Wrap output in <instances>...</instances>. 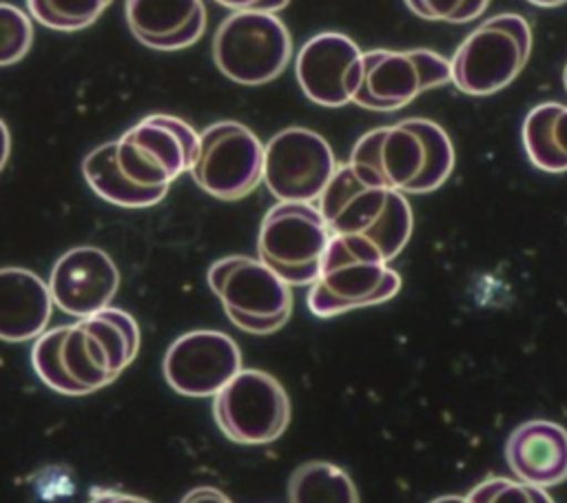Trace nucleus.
Returning a JSON list of instances; mask_svg holds the SVG:
<instances>
[{
  "label": "nucleus",
  "instance_id": "9d476101",
  "mask_svg": "<svg viewBox=\"0 0 567 503\" xmlns=\"http://www.w3.org/2000/svg\"><path fill=\"white\" fill-rule=\"evenodd\" d=\"M213 414L226 439L244 445H261L286 432L290 399L270 372L241 368L215 392Z\"/></svg>",
  "mask_w": 567,
  "mask_h": 503
},
{
  "label": "nucleus",
  "instance_id": "a878e982",
  "mask_svg": "<svg viewBox=\"0 0 567 503\" xmlns=\"http://www.w3.org/2000/svg\"><path fill=\"white\" fill-rule=\"evenodd\" d=\"M405 4L423 20L463 24L483 16L489 0H405Z\"/></svg>",
  "mask_w": 567,
  "mask_h": 503
},
{
  "label": "nucleus",
  "instance_id": "5701e85b",
  "mask_svg": "<svg viewBox=\"0 0 567 503\" xmlns=\"http://www.w3.org/2000/svg\"><path fill=\"white\" fill-rule=\"evenodd\" d=\"M113 0H27L35 22L53 31H80L93 24Z\"/></svg>",
  "mask_w": 567,
  "mask_h": 503
},
{
  "label": "nucleus",
  "instance_id": "aec40b11",
  "mask_svg": "<svg viewBox=\"0 0 567 503\" xmlns=\"http://www.w3.org/2000/svg\"><path fill=\"white\" fill-rule=\"evenodd\" d=\"M523 146L529 162L545 173H567V106L536 104L523 122Z\"/></svg>",
  "mask_w": 567,
  "mask_h": 503
},
{
  "label": "nucleus",
  "instance_id": "c756f323",
  "mask_svg": "<svg viewBox=\"0 0 567 503\" xmlns=\"http://www.w3.org/2000/svg\"><path fill=\"white\" fill-rule=\"evenodd\" d=\"M563 84H565V91H567V64H565V71H563Z\"/></svg>",
  "mask_w": 567,
  "mask_h": 503
},
{
  "label": "nucleus",
  "instance_id": "7ed1b4c3",
  "mask_svg": "<svg viewBox=\"0 0 567 503\" xmlns=\"http://www.w3.org/2000/svg\"><path fill=\"white\" fill-rule=\"evenodd\" d=\"M330 235L359 239L394 259L412 235V208L401 191L361 179L346 162L334 168L319 195Z\"/></svg>",
  "mask_w": 567,
  "mask_h": 503
},
{
  "label": "nucleus",
  "instance_id": "20e7f679",
  "mask_svg": "<svg viewBox=\"0 0 567 503\" xmlns=\"http://www.w3.org/2000/svg\"><path fill=\"white\" fill-rule=\"evenodd\" d=\"M399 290L401 277L379 250L359 239L330 235L306 304L317 317H334L388 301Z\"/></svg>",
  "mask_w": 567,
  "mask_h": 503
},
{
  "label": "nucleus",
  "instance_id": "6e6552de",
  "mask_svg": "<svg viewBox=\"0 0 567 503\" xmlns=\"http://www.w3.org/2000/svg\"><path fill=\"white\" fill-rule=\"evenodd\" d=\"M199 133L166 113H153L115 140V162L124 177L148 188H168L173 179L190 171Z\"/></svg>",
  "mask_w": 567,
  "mask_h": 503
},
{
  "label": "nucleus",
  "instance_id": "f257e3e1",
  "mask_svg": "<svg viewBox=\"0 0 567 503\" xmlns=\"http://www.w3.org/2000/svg\"><path fill=\"white\" fill-rule=\"evenodd\" d=\"M137 350V321L106 306L75 324L42 330L33 341L31 363L47 388L80 397L113 383Z\"/></svg>",
  "mask_w": 567,
  "mask_h": 503
},
{
  "label": "nucleus",
  "instance_id": "f03ea898",
  "mask_svg": "<svg viewBox=\"0 0 567 503\" xmlns=\"http://www.w3.org/2000/svg\"><path fill=\"white\" fill-rule=\"evenodd\" d=\"M348 164L370 184L401 193H430L450 177L454 146L436 122L408 117L363 133Z\"/></svg>",
  "mask_w": 567,
  "mask_h": 503
},
{
  "label": "nucleus",
  "instance_id": "4468645a",
  "mask_svg": "<svg viewBox=\"0 0 567 503\" xmlns=\"http://www.w3.org/2000/svg\"><path fill=\"white\" fill-rule=\"evenodd\" d=\"M162 370L175 392L184 397H215L241 370V352L226 332L190 330L168 346Z\"/></svg>",
  "mask_w": 567,
  "mask_h": 503
},
{
  "label": "nucleus",
  "instance_id": "2eb2a0df",
  "mask_svg": "<svg viewBox=\"0 0 567 503\" xmlns=\"http://www.w3.org/2000/svg\"><path fill=\"white\" fill-rule=\"evenodd\" d=\"M363 69V51L339 31H321L303 42L295 60V75L303 95L319 106L352 102Z\"/></svg>",
  "mask_w": 567,
  "mask_h": 503
},
{
  "label": "nucleus",
  "instance_id": "423d86ee",
  "mask_svg": "<svg viewBox=\"0 0 567 503\" xmlns=\"http://www.w3.org/2000/svg\"><path fill=\"white\" fill-rule=\"evenodd\" d=\"M208 286L219 297L228 319L250 335L279 330L292 312L290 286L261 259L221 257L208 268Z\"/></svg>",
  "mask_w": 567,
  "mask_h": 503
},
{
  "label": "nucleus",
  "instance_id": "39448f33",
  "mask_svg": "<svg viewBox=\"0 0 567 503\" xmlns=\"http://www.w3.org/2000/svg\"><path fill=\"white\" fill-rule=\"evenodd\" d=\"M529 53V22L518 13H498L461 42L450 62V80L467 95H489L516 80Z\"/></svg>",
  "mask_w": 567,
  "mask_h": 503
},
{
  "label": "nucleus",
  "instance_id": "b1692460",
  "mask_svg": "<svg viewBox=\"0 0 567 503\" xmlns=\"http://www.w3.org/2000/svg\"><path fill=\"white\" fill-rule=\"evenodd\" d=\"M33 44L31 18L11 2H0V66L20 62Z\"/></svg>",
  "mask_w": 567,
  "mask_h": 503
},
{
  "label": "nucleus",
  "instance_id": "6ab92c4d",
  "mask_svg": "<svg viewBox=\"0 0 567 503\" xmlns=\"http://www.w3.org/2000/svg\"><path fill=\"white\" fill-rule=\"evenodd\" d=\"M53 312L49 284L33 270L7 266L0 268V339H35Z\"/></svg>",
  "mask_w": 567,
  "mask_h": 503
},
{
  "label": "nucleus",
  "instance_id": "f3484780",
  "mask_svg": "<svg viewBox=\"0 0 567 503\" xmlns=\"http://www.w3.org/2000/svg\"><path fill=\"white\" fill-rule=\"evenodd\" d=\"M124 16L131 33L155 51L186 49L206 29L204 0H126Z\"/></svg>",
  "mask_w": 567,
  "mask_h": 503
},
{
  "label": "nucleus",
  "instance_id": "f8f14e48",
  "mask_svg": "<svg viewBox=\"0 0 567 503\" xmlns=\"http://www.w3.org/2000/svg\"><path fill=\"white\" fill-rule=\"evenodd\" d=\"M450 82V62L430 49H372L352 102L370 111H396L421 93Z\"/></svg>",
  "mask_w": 567,
  "mask_h": 503
},
{
  "label": "nucleus",
  "instance_id": "cd10ccee",
  "mask_svg": "<svg viewBox=\"0 0 567 503\" xmlns=\"http://www.w3.org/2000/svg\"><path fill=\"white\" fill-rule=\"evenodd\" d=\"M9 151H11V135L7 124L0 120V171L4 168L7 160H9Z\"/></svg>",
  "mask_w": 567,
  "mask_h": 503
},
{
  "label": "nucleus",
  "instance_id": "0eeeda50",
  "mask_svg": "<svg viewBox=\"0 0 567 503\" xmlns=\"http://www.w3.org/2000/svg\"><path fill=\"white\" fill-rule=\"evenodd\" d=\"M292 40L286 24L270 11H233L217 27L213 60L233 82L259 86L288 66Z\"/></svg>",
  "mask_w": 567,
  "mask_h": 503
},
{
  "label": "nucleus",
  "instance_id": "9b49d317",
  "mask_svg": "<svg viewBox=\"0 0 567 503\" xmlns=\"http://www.w3.org/2000/svg\"><path fill=\"white\" fill-rule=\"evenodd\" d=\"M188 173L208 195L226 202L241 199L261 182L264 144L241 122H215L199 133Z\"/></svg>",
  "mask_w": 567,
  "mask_h": 503
},
{
  "label": "nucleus",
  "instance_id": "dca6fc26",
  "mask_svg": "<svg viewBox=\"0 0 567 503\" xmlns=\"http://www.w3.org/2000/svg\"><path fill=\"white\" fill-rule=\"evenodd\" d=\"M47 284L53 306L80 319L111 306L120 270L102 248L75 246L53 264Z\"/></svg>",
  "mask_w": 567,
  "mask_h": 503
},
{
  "label": "nucleus",
  "instance_id": "393cba45",
  "mask_svg": "<svg viewBox=\"0 0 567 503\" xmlns=\"http://www.w3.org/2000/svg\"><path fill=\"white\" fill-rule=\"evenodd\" d=\"M465 501L472 503H498V501H532V503H549L551 496L545 492V487L525 483V481H512L505 476H492L485 479L483 483H478L467 496Z\"/></svg>",
  "mask_w": 567,
  "mask_h": 503
},
{
  "label": "nucleus",
  "instance_id": "ddd939ff",
  "mask_svg": "<svg viewBox=\"0 0 567 503\" xmlns=\"http://www.w3.org/2000/svg\"><path fill=\"white\" fill-rule=\"evenodd\" d=\"M337 168L334 153L319 133L290 126L264 146V184L279 202H315Z\"/></svg>",
  "mask_w": 567,
  "mask_h": 503
},
{
  "label": "nucleus",
  "instance_id": "c85d7f7f",
  "mask_svg": "<svg viewBox=\"0 0 567 503\" xmlns=\"http://www.w3.org/2000/svg\"><path fill=\"white\" fill-rule=\"evenodd\" d=\"M527 2L534 7H558V4H565L567 0H527Z\"/></svg>",
  "mask_w": 567,
  "mask_h": 503
},
{
  "label": "nucleus",
  "instance_id": "412c9836",
  "mask_svg": "<svg viewBox=\"0 0 567 503\" xmlns=\"http://www.w3.org/2000/svg\"><path fill=\"white\" fill-rule=\"evenodd\" d=\"M82 173L95 195L122 208H148L168 193V188H148L124 177L115 162V140L95 146L84 157Z\"/></svg>",
  "mask_w": 567,
  "mask_h": 503
},
{
  "label": "nucleus",
  "instance_id": "bb28decb",
  "mask_svg": "<svg viewBox=\"0 0 567 503\" xmlns=\"http://www.w3.org/2000/svg\"><path fill=\"white\" fill-rule=\"evenodd\" d=\"M217 4L233 11H270L277 13L288 7L290 0H215Z\"/></svg>",
  "mask_w": 567,
  "mask_h": 503
},
{
  "label": "nucleus",
  "instance_id": "1a4fd4ad",
  "mask_svg": "<svg viewBox=\"0 0 567 503\" xmlns=\"http://www.w3.org/2000/svg\"><path fill=\"white\" fill-rule=\"evenodd\" d=\"M330 228L312 202H279L261 219L257 253L288 286L317 279Z\"/></svg>",
  "mask_w": 567,
  "mask_h": 503
},
{
  "label": "nucleus",
  "instance_id": "a211bd4d",
  "mask_svg": "<svg viewBox=\"0 0 567 503\" xmlns=\"http://www.w3.org/2000/svg\"><path fill=\"white\" fill-rule=\"evenodd\" d=\"M505 461L516 479L554 487L567 481V430L545 419L525 421L509 434Z\"/></svg>",
  "mask_w": 567,
  "mask_h": 503
},
{
  "label": "nucleus",
  "instance_id": "4be33fe9",
  "mask_svg": "<svg viewBox=\"0 0 567 503\" xmlns=\"http://www.w3.org/2000/svg\"><path fill=\"white\" fill-rule=\"evenodd\" d=\"M288 501L295 503H357L352 479L328 461L301 463L288 481Z\"/></svg>",
  "mask_w": 567,
  "mask_h": 503
}]
</instances>
